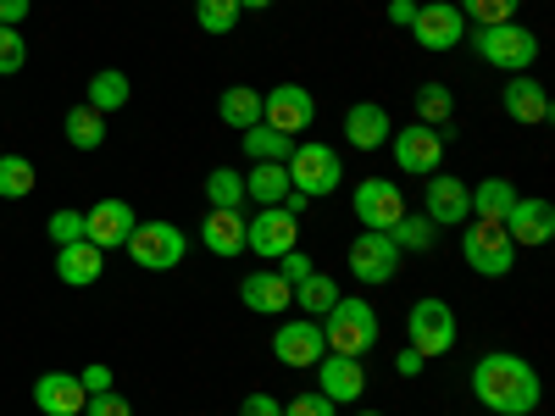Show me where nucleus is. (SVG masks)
I'll return each instance as SVG.
<instances>
[{"mask_svg":"<svg viewBox=\"0 0 555 416\" xmlns=\"http://www.w3.org/2000/svg\"><path fill=\"white\" fill-rule=\"evenodd\" d=\"M473 394H478L494 416H528L544 389H539V373H533L522 355L489 350V355L473 366Z\"/></svg>","mask_w":555,"mask_h":416,"instance_id":"obj_1","label":"nucleus"},{"mask_svg":"<svg viewBox=\"0 0 555 416\" xmlns=\"http://www.w3.org/2000/svg\"><path fill=\"white\" fill-rule=\"evenodd\" d=\"M461 44H473L478 62H489L494 73H528L539 62V39L522 28V23H494V28H467V39Z\"/></svg>","mask_w":555,"mask_h":416,"instance_id":"obj_2","label":"nucleus"},{"mask_svg":"<svg viewBox=\"0 0 555 416\" xmlns=\"http://www.w3.org/2000/svg\"><path fill=\"white\" fill-rule=\"evenodd\" d=\"M322 339H328V350L334 355H366L378 344V311L366 306V300H350V295H339L334 300V311L322 316Z\"/></svg>","mask_w":555,"mask_h":416,"instance_id":"obj_3","label":"nucleus"},{"mask_svg":"<svg viewBox=\"0 0 555 416\" xmlns=\"http://www.w3.org/2000/svg\"><path fill=\"white\" fill-rule=\"evenodd\" d=\"M461 227H467V239H461V256H467V266H473L478 277H505V272L517 266V245H512V234H505V222L467 217Z\"/></svg>","mask_w":555,"mask_h":416,"instance_id":"obj_4","label":"nucleus"},{"mask_svg":"<svg viewBox=\"0 0 555 416\" xmlns=\"http://www.w3.org/2000/svg\"><path fill=\"white\" fill-rule=\"evenodd\" d=\"M284 172H289V190H300L306 200L334 195V190H339V178H345L339 151H334V145H317V139H306V145H295V151H289Z\"/></svg>","mask_w":555,"mask_h":416,"instance_id":"obj_5","label":"nucleus"},{"mask_svg":"<svg viewBox=\"0 0 555 416\" xmlns=\"http://www.w3.org/2000/svg\"><path fill=\"white\" fill-rule=\"evenodd\" d=\"M145 272H172L183 261V250H190V239H183L178 222H133V234L122 245Z\"/></svg>","mask_w":555,"mask_h":416,"instance_id":"obj_6","label":"nucleus"},{"mask_svg":"<svg viewBox=\"0 0 555 416\" xmlns=\"http://www.w3.org/2000/svg\"><path fill=\"white\" fill-rule=\"evenodd\" d=\"M300 245V217L284 206H256V217H245V250L250 256H284Z\"/></svg>","mask_w":555,"mask_h":416,"instance_id":"obj_7","label":"nucleus"},{"mask_svg":"<svg viewBox=\"0 0 555 416\" xmlns=\"http://www.w3.org/2000/svg\"><path fill=\"white\" fill-rule=\"evenodd\" d=\"M405 334L416 355H450L455 350V311L444 300H416L405 316Z\"/></svg>","mask_w":555,"mask_h":416,"instance_id":"obj_8","label":"nucleus"},{"mask_svg":"<svg viewBox=\"0 0 555 416\" xmlns=\"http://www.w3.org/2000/svg\"><path fill=\"white\" fill-rule=\"evenodd\" d=\"M261 122L278 128V133H289V139H300V133L317 122L311 89H300V83H278V89H267V95H261Z\"/></svg>","mask_w":555,"mask_h":416,"instance_id":"obj_9","label":"nucleus"},{"mask_svg":"<svg viewBox=\"0 0 555 416\" xmlns=\"http://www.w3.org/2000/svg\"><path fill=\"white\" fill-rule=\"evenodd\" d=\"M411 39L423 44V51H455V44L467 39V17L455 12V0H428V6H416V17H411Z\"/></svg>","mask_w":555,"mask_h":416,"instance_id":"obj_10","label":"nucleus"},{"mask_svg":"<svg viewBox=\"0 0 555 416\" xmlns=\"http://www.w3.org/2000/svg\"><path fill=\"white\" fill-rule=\"evenodd\" d=\"M356 217H361L366 234H389V227L405 217V195L389 178H366V183H356Z\"/></svg>","mask_w":555,"mask_h":416,"instance_id":"obj_11","label":"nucleus"},{"mask_svg":"<svg viewBox=\"0 0 555 416\" xmlns=\"http://www.w3.org/2000/svg\"><path fill=\"white\" fill-rule=\"evenodd\" d=\"M272 355L284 361V366H317L322 355H328V339H322V322L317 316H295V322H284L278 328V339H272Z\"/></svg>","mask_w":555,"mask_h":416,"instance_id":"obj_12","label":"nucleus"},{"mask_svg":"<svg viewBox=\"0 0 555 416\" xmlns=\"http://www.w3.org/2000/svg\"><path fill=\"white\" fill-rule=\"evenodd\" d=\"M400 272V250H395V239L389 234H356V245H350V277L356 284H389V277Z\"/></svg>","mask_w":555,"mask_h":416,"instance_id":"obj_13","label":"nucleus"},{"mask_svg":"<svg viewBox=\"0 0 555 416\" xmlns=\"http://www.w3.org/2000/svg\"><path fill=\"white\" fill-rule=\"evenodd\" d=\"M439 161H444V139H439L428 122H411V128L395 133V167H400V172L428 178Z\"/></svg>","mask_w":555,"mask_h":416,"instance_id":"obj_14","label":"nucleus"},{"mask_svg":"<svg viewBox=\"0 0 555 416\" xmlns=\"http://www.w3.org/2000/svg\"><path fill=\"white\" fill-rule=\"evenodd\" d=\"M505 234H512L517 250H528V245H550V239H555V206L539 200V195H517V206L505 211Z\"/></svg>","mask_w":555,"mask_h":416,"instance_id":"obj_15","label":"nucleus"},{"mask_svg":"<svg viewBox=\"0 0 555 416\" xmlns=\"http://www.w3.org/2000/svg\"><path fill=\"white\" fill-rule=\"evenodd\" d=\"M133 206L128 200H101V206H89L83 211V239L95 245V250H122L128 234H133Z\"/></svg>","mask_w":555,"mask_h":416,"instance_id":"obj_16","label":"nucleus"},{"mask_svg":"<svg viewBox=\"0 0 555 416\" xmlns=\"http://www.w3.org/2000/svg\"><path fill=\"white\" fill-rule=\"evenodd\" d=\"M317 394H328L334 405H345V400H361L366 394V373H361V361L356 355H322L317 361Z\"/></svg>","mask_w":555,"mask_h":416,"instance_id":"obj_17","label":"nucleus"},{"mask_svg":"<svg viewBox=\"0 0 555 416\" xmlns=\"http://www.w3.org/2000/svg\"><path fill=\"white\" fill-rule=\"evenodd\" d=\"M434 227L439 222H467L473 217V190H467V183H461V178H450V172H428V211H423Z\"/></svg>","mask_w":555,"mask_h":416,"instance_id":"obj_18","label":"nucleus"},{"mask_svg":"<svg viewBox=\"0 0 555 416\" xmlns=\"http://www.w3.org/2000/svg\"><path fill=\"white\" fill-rule=\"evenodd\" d=\"M500 106H505V117L522 122V128L550 122V95H544V83H539V78H528V73L505 78V95H500Z\"/></svg>","mask_w":555,"mask_h":416,"instance_id":"obj_19","label":"nucleus"},{"mask_svg":"<svg viewBox=\"0 0 555 416\" xmlns=\"http://www.w3.org/2000/svg\"><path fill=\"white\" fill-rule=\"evenodd\" d=\"M240 300H245L256 316H284V311L295 306V289H289L278 272H250L245 284H240Z\"/></svg>","mask_w":555,"mask_h":416,"instance_id":"obj_20","label":"nucleus"},{"mask_svg":"<svg viewBox=\"0 0 555 416\" xmlns=\"http://www.w3.org/2000/svg\"><path fill=\"white\" fill-rule=\"evenodd\" d=\"M83 384L73 378V373H44L39 384H34V405L44 411V416H78L83 411Z\"/></svg>","mask_w":555,"mask_h":416,"instance_id":"obj_21","label":"nucleus"},{"mask_svg":"<svg viewBox=\"0 0 555 416\" xmlns=\"http://www.w3.org/2000/svg\"><path fill=\"white\" fill-rule=\"evenodd\" d=\"M345 139L356 151H378V145H389V112L378 106V101H356L350 112H345Z\"/></svg>","mask_w":555,"mask_h":416,"instance_id":"obj_22","label":"nucleus"},{"mask_svg":"<svg viewBox=\"0 0 555 416\" xmlns=\"http://www.w3.org/2000/svg\"><path fill=\"white\" fill-rule=\"evenodd\" d=\"M101 266H106V250H95L89 239H78V245H56V277H62L67 289L95 284Z\"/></svg>","mask_w":555,"mask_h":416,"instance_id":"obj_23","label":"nucleus"},{"mask_svg":"<svg viewBox=\"0 0 555 416\" xmlns=\"http://www.w3.org/2000/svg\"><path fill=\"white\" fill-rule=\"evenodd\" d=\"M201 239L211 256H245V211H206Z\"/></svg>","mask_w":555,"mask_h":416,"instance_id":"obj_24","label":"nucleus"},{"mask_svg":"<svg viewBox=\"0 0 555 416\" xmlns=\"http://www.w3.org/2000/svg\"><path fill=\"white\" fill-rule=\"evenodd\" d=\"M284 195H289L284 161H256V167L245 172V200H256V206H284Z\"/></svg>","mask_w":555,"mask_h":416,"instance_id":"obj_25","label":"nucleus"},{"mask_svg":"<svg viewBox=\"0 0 555 416\" xmlns=\"http://www.w3.org/2000/svg\"><path fill=\"white\" fill-rule=\"evenodd\" d=\"M67 145H73V151H101V145H106V112L73 106V112H67Z\"/></svg>","mask_w":555,"mask_h":416,"instance_id":"obj_26","label":"nucleus"},{"mask_svg":"<svg viewBox=\"0 0 555 416\" xmlns=\"http://www.w3.org/2000/svg\"><path fill=\"white\" fill-rule=\"evenodd\" d=\"M240 145H245L250 161H289L295 139H289V133H278V128H267V122H256V128L240 133Z\"/></svg>","mask_w":555,"mask_h":416,"instance_id":"obj_27","label":"nucleus"},{"mask_svg":"<svg viewBox=\"0 0 555 416\" xmlns=\"http://www.w3.org/2000/svg\"><path fill=\"white\" fill-rule=\"evenodd\" d=\"M128 95H133V83L117 73V67H106V73H95V78H89V101L83 106H95V112H122L128 106Z\"/></svg>","mask_w":555,"mask_h":416,"instance_id":"obj_28","label":"nucleus"},{"mask_svg":"<svg viewBox=\"0 0 555 416\" xmlns=\"http://www.w3.org/2000/svg\"><path fill=\"white\" fill-rule=\"evenodd\" d=\"M517 206V190L505 178H483L478 190H473V217H483V222H505V211Z\"/></svg>","mask_w":555,"mask_h":416,"instance_id":"obj_29","label":"nucleus"},{"mask_svg":"<svg viewBox=\"0 0 555 416\" xmlns=\"http://www.w3.org/2000/svg\"><path fill=\"white\" fill-rule=\"evenodd\" d=\"M206 200H211V211H245V172L217 167L206 178Z\"/></svg>","mask_w":555,"mask_h":416,"instance_id":"obj_30","label":"nucleus"},{"mask_svg":"<svg viewBox=\"0 0 555 416\" xmlns=\"http://www.w3.org/2000/svg\"><path fill=\"white\" fill-rule=\"evenodd\" d=\"M455 12L467 17V28H494V23H517L522 0H455Z\"/></svg>","mask_w":555,"mask_h":416,"instance_id":"obj_31","label":"nucleus"},{"mask_svg":"<svg viewBox=\"0 0 555 416\" xmlns=\"http://www.w3.org/2000/svg\"><path fill=\"white\" fill-rule=\"evenodd\" d=\"M222 122H234L240 133L261 122V95L250 83H234V89H222Z\"/></svg>","mask_w":555,"mask_h":416,"instance_id":"obj_32","label":"nucleus"},{"mask_svg":"<svg viewBox=\"0 0 555 416\" xmlns=\"http://www.w3.org/2000/svg\"><path fill=\"white\" fill-rule=\"evenodd\" d=\"M295 300H300V311L306 316H328L334 311V300H339V284L328 272H311L306 284H295Z\"/></svg>","mask_w":555,"mask_h":416,"instance_id":"obj_33","label":"nucleus"},{"mask_svg":"<svg viewBox=\"0 0 555 416\" xmlns=\"http://www.w3.org/2000/svg\"><path fill=\"white\" fill-rule=\"evenodd\" d=\"M389 239H395L400 256H405V250H428V245H434V222H428L423 211H405V217L389 227Z\"/></svg>","mask_w":555,"mask_h":416,"instance_id":"obj_34","label":"nucleus"},{"mask_svg":"<svg viewBox=\"0 0 555 416\" xmlns=\"http://www.w3.org/2000/svg\"><path fill=\"white\" fill-rule=\"evenodd\" d=\"M34 195V161L28 156H0V200Z\"/></svg>","mask_w":555,"mask_h":416,"instance_id":"obj_35","label":"nucleus"},{"mask_svg":"<svg viewBox=\"0 0 555 416\" xmlns=\"http://www.w3.org/2000/svg\"><path fill=\"white\" fill-rule=\"evenodd\" d=\"M450 112H455V95L444 83H423V89H416V122L439 128V122H450Z\"/></svg>","mask_w":555,"mask_h":416,"instance_id":"obj_36","label":"nucleus"},{"mask_svg":"<svg viewBox=\"0 0 555 416\" xmlns=\"http://www.w3.org/2000/svg\"><path fill=\"white\" fill-rule=\"evenodd\" d=\"M195 23H201L206 34H234L240 0H195Z\"/></svg>","mask_w":555,"mask_h":416,"instance_id":"obj_37","label":"nucleus"},{"mask_svg":"<svg viewBox=\"0 0 555 416\" xmlns=\"http://www.w3.org/2000/svg\"><path fill=\"white\" fill-rule=\"evenodd\" d=\"M23 62H28V39H23L17 28H7V23H0V78L23 73Z\"/></svg>","mask_w":555,"mask_h":416,"instance_id":"obj_38","label":"nucleus"},{"mask_svg":"<svg viewBox=\"0 0 555 416\" xmlns=\"http://www.w3.org/2000/svg\"><path fill=\"white\" fill-rule=\"evenodd\" d=\"M272 272H278V277H284V284H289V289H295V284H306V277H311L317 266H311V256H306V250L295 245V250H284V256H278V266H272Z\"/></svg>","mask_w":555,"mask_h":416,"instance_id":"obj_39","label":"nucleus"},{"mask_svg":"<svg viewBox=\"0 0 555 416\" xmlns=\"http://www.w3.org/2000/svg\"><path fill=\"white\" fill-rule=\"evenodd\" d=\"M83 416H133V405H128L117 389H101V394L83 400Z\"/></svg>","mask_w":555,"mask_h":416,"instance_id":"obj_40","label":"nucleus"},{"mask_svg":"<svg viewBox=\"0 0 555 416\" xmlns=\"http://www.w3.org/2000/svg\"><path fill=\"white\" fill-rule=\"evenodd\" d=\"M284 416H339V405H334L328 394H295V400L284 405Z\"/></svg>","mask_w":555,"mask_h":416,"instance_id":"obj_41","label":"nucleus"},{"mask_svg":"<svg viewBox=\"0 0 555 416\" xmlns=\"http://www.w3.org/2000/svg\"><path fill=\"white\" fill-rule=\"evenodd\" d=\"M51 239L56 245H78L83 239V211H56L51 217Z\"/></svg>","mask_w":555,"mask_h":416,"instance_id":"obj_42","label":"nucleus"},{"mask_svg":"<svg viewBox=\"0 0 555 416\" xmlns=\"http://www.w3.org/2000/svg\"><path fill=\"white\" fill-rule=\"evenodd\" d=\"M240 416H284V405H278L272 394H261V389H256V394L240 405Z\"/></svg>","mask_w":555,"mask_h":416,"instance_id":"obj_43","label":"nucleus"},{"mask_svg":"<svg viewBox=\"0 0 555 416\" xmlns=\"http://www.w3.org/2000/svg\"><path fill=\"white\" fill-rule=\"evenodd\" d=\"M78 384H83V394H101V389H112V366H83Z\"/></svg>","mask_w":555,"mask_h":416,"instance_id":"obj_44","label":"nucleus"},{"mask_svg":"<svg viewBox=\"0 0 555 416\" xmlns=\"http://www.w3.org/2000/svg\"><path fill=\"white\" fill-rule=\"evenodd\" d=\"M423 361H428V355H416V350L405 344V350L395 355V373H400V378H416V373H423Z\"/></svg>","mask_w":555,"mask_h":416,"instance_id":"obj_45","label":"nucleus"},{"mask_svg":"<svg viewBox=\"0 0 555 416\" xmlns=\"http://www.w3.org/2000/svg\"><path fill=\"white\" fill-rule=\"evenodd\" d=\"M28 6H34V0H0V23H7V28H17V23L28 17Z\"/></svg>","mask_w":555,"mask_h":416,"instance_id":"obj_46","label":"nucleus"},{"mask_svg":"<svg viewBox=\"0 0 555 416\" xmlns=\"http://www.w3.org/2000/svg\"><path fill=\"white\" fill-rule=\"evenodd\" d=\"M411 17H416V0H389V23L411 28Z\"/></svg>","mask_w":555,"mask_h":416,"instance_id":"obj_47","label":"nucleus"},{"mask_svg":"<svg viewBox=\"0 0 555 416\" xmlns=\"http://www.w3.org/2000/svg\"><path fill=\"white\" fill-rule=\"evenodd\" d=\"M245 6H272V0H240V12H245Z\"/></svg>","mask_w":555,"mask_h":416,"instance_id":"obj_48","label":"nucleus"},{"mask_svg":"<svg viewBox=\"0 0 555 416\" xmlns=\"http://www.w3.org/2000/svg\"><path fill=\"white\" fill-rule=\"evenodd\" d=\"M356 416H378V411H356Z\"/></svg>","mask_w":555,"mask_h":416,"instance_id":"obj_49","label":"nucleus"}]
</instances>
